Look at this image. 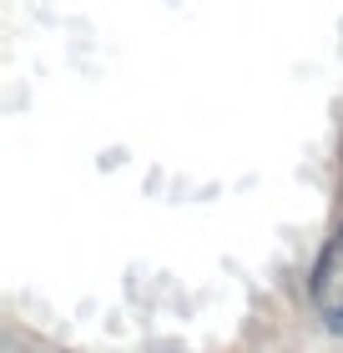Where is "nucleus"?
Here are the masks:
<instances>
[{
    "mask_svg": "<svg viewBox=\"0 0 343 353\" xmlns=\"http://www.w3.org/2000/svg\"><path fill=\"white\" fill-rule=\"evenodd\" d=\"M338 263H343V222L333 228V237H329V243H323L318 263H313V298H323V293H329V283H333Z\"/></svg>",
    "mask_w": 343,
    "mask_h": 353,
    "instance_id": "nucleus-1",
    "label": "nucleus"
},
{
    "mask_svg": "<svg viewBox=\"0 0 343 353\" xmlns=\"http://www.w3.org/2000/svg\"><path fill=\"white\" fill-rule=\"evenodd\" d=\"M323 328L343 339V303H329V308H323Z\"/></svg>",
    "mask_w": 343,
    "mask_h": 353,
    "instance_id": "nucleus-2",
    "label": "nucleus"
}]
</instances>
